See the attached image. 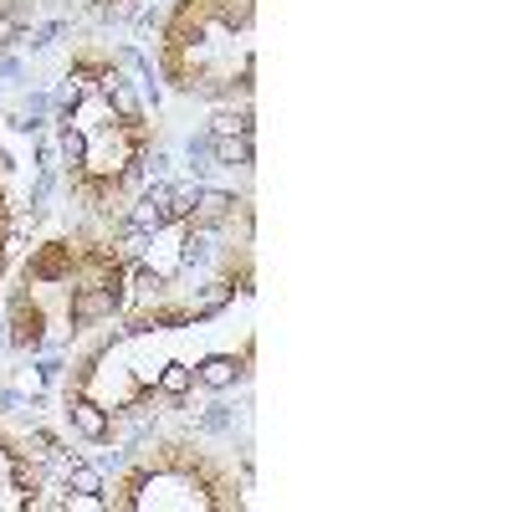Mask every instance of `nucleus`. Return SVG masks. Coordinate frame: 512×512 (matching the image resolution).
<instances>
[{"instance_id":"1","label":"nucleus","mask_w":512,"mask_h":512,"mask_svg":"<svg viewBox=\"0 0 512 512\" xmlns=\"http://www.w3.org/2000/svg\"><path fill=\"white\" fill-rule=\"evenodd\" d=\"M113 303H118V297L108 292V287H77L72 292V328H93L98 318H108L113 313Z\"/></svg>"},{"instance_id":"2","label":"nucleus","mask_w":512,"mask_h":512,"mask_svg":"<svg viewBox=\"0 0 512 512\" xmlns=\"http://www.w3.org/2000/svg\"><path fill=\"white\" fill-rule=\"evenodd\" d=\"M72 267H77V246H67V241H52V246L41 251L31 267H26V277L52 282V277H72Z\"/></svg>"},{"instance_id":"3","label":"nucleus","mask_w":512,"mask_h":512,"mask_svg":"<svg viewBox=\"0 0 512 512\" xmlns=\"http://www.w3.org/2000/svg\"><path fill=\"white\" fill-rule=\"evenodd\" d=\"M195 379L205 384V390H226V384L241 379V359H231V354H210V359L195 369Z\"/></svg>"},{"instance_id":"4","label":"nucleus","mask_w":512,"mask_h":512,"mask_svg":"<svg viewBox=\"0 0 512 512\" xmlns=\"http://www.w3.org/2000/svg\"><path fill=\"white\" fill-rule=\"evenodd\" d=\"M11 338H16V344H36V338H41V308L31 303V297H16V308H11Z\"/></svg>"},{"instance_id":"5","label":"nucleus","mask_w":512,"mask_h":512,"mask_svg":"<svg viewBox=\"0 0 512 512\" xmlns=\"http://www.w3.org/2000/svg\"><path fill=\"white\" fill-rule=\"evenodd\" d=\"M72 425H77V436H88V441H103L108 436V415L93 400H77L72 405Z\"/></svg>"},{"instance_id":"6","label":"nucleus","mask_w":512,"mask_h":512,"mask_svg":"<svg viewBox=\"0 0 512 512\" xmlns=\"http://www.w3.org/2000/svg\"><path fill=\"white\" fill-rule=\"evenodd\" d=\"M103 93H108V103H113L123 118H139V98L128 93V82H123V77H108V82H103Z\"/></svg>"},{"instance_id":"7","label":"nucleus","mask_w":512,"mask_h":512,"mask_svg":"<svg viewBox=\"0 0 512 512\" xmlns=\"http://www.w3.org/2000/svg\"><path fill=\"white\" fill-rule=\"evenodd\" d=\"M190 384H195V369L190 364H164V374H159V390L164 395H185Z\"/></svg>"},{"instance_id":"8","label":"nucleus","mask_w":512,"mask_h":512,"mask_svg":"<svg viewBox=\"0 0 512 512\" xmlns=\"http://www.w3.org/2000/svg\"><path fill=\"white\" fill-rule=\"evenodd\" d=\"M67 482H72L77 492H98V487H103V477L93 472V466H77V461H72V472H67Z\"/></svg>"},{"instance_id":"9","label":"nucleus","mask_w":512,"mask_h":512,"mask_svg":"<svg viewBox=\"0 0 512 512\" xmlns=\"http://www.w3.org/2000/svg\"><path fill=\"white\" fill-rule=\"evenodd\" d=\"M11 36H16V21H11V16H0V47H6Z\"/></svg>"}]
</instances>
